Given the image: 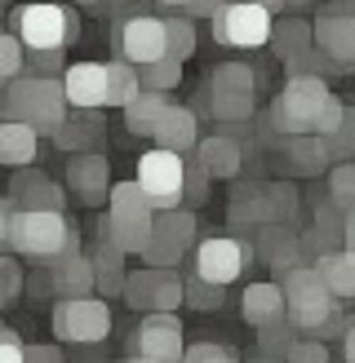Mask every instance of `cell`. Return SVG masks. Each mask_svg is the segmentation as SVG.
I'll return each instance as SVG.
<instances>
[{
	"instance_id": "cell-60",
	"label": "cell",
	"mask_w": 355,
	"mask_h": 363,
	"mask_svg": "<svg viewBox=\"0 0 355 363\" xmlns=\"http://www.w3.org/2000/svg\"><path fill=\"white\" fill-rule=\"evenodd\" d=\"M302 5H311V0H284V9H302Z\"/></svg>"
},
{
	"instance_id": "cell-5",
	"label": "cell",
	"mask_w": 355,
	"mask_h": 363,
	"mask_svg": "<svg viewBox=\"0 0 355 363\" xmlns=\"http://www.w3.org/2000/svg\"><path fill=\"white\" fill-rule=\"evenodd\" d=\"M13 35L23 40L27 53H45V49H67L80 35V23H76L71 9L36 0V5L13 9Z\"/></svg>"
},
{
	"instance_id": "cell-13",
	"label": "cell",
	"mask_w": 355,
	"mask_h": 363,
	"mask_svg": "<svg viewBox=\"0 0 355 363\" xmlns=\"http://www.w3.org/2000/svg\"><path fill=\"white\" fill-rule=\"evenodd\" d=\"M133 354L151 359V363H182V319L178 315H142V323L133 328Z\"/></svg>"
},
{
	"instance_id": "cell-25",
	"label": "cell",
	"mask_w": 355,
	"mask_h": 363,
	"mask_svg": "<svg viewBox=\"0 0 355 363\" xmlns=\"http://www.w3.org/2000/svg\"><path fill=\"white\" fill-rule=\"evenodd\" d=\"M240 315L253 328H266V323L284 319V288L280 284H248L240 293Z\"/></svg>"
},
{
	"instance_id": "cell-30",
	"label": "cell",
	"mask_w": 355,
	"mask_h": 363,
	"mask_svg": "<svg viewBox=\"0 0 355 363\" xmlns=\"http://www.w3.org/2000/svg\"><path fill=\"white\" fill-rule=\"evenodd\" d=\"M284 155H289V164L297 173H324L333 164V151H329V142L324 138H315V133H302V138H289V147H284Z\"/></svg>"
},
{
	"instance_id": "cell-1",
	"label": "cell",
	"mask_w": 355,
	"mask_h": 363,
	"mask_svg": "<svg viewBox=\"0 0 355 363\" xmlns=\"http://www.w3.org/2000/svg\"><path fill=\"white\" fill-rule=\"evenodd\" d=\"M280 288H284V319L297 328V337H311V341L342 337L346 328L342 301L324 288L315 266H297L289 275H280Z\"/></svg>"
},
{
	"instance_id": "cell-37",
	"label": "cell",
	"mask_w": 355,
	"mask_h": 363,
	"mask_svg": "<svg viewBox=\"0 0 355 363\" xmlns=\"http://www.w3.org/2000/svg\"><path fill=\"white\" fill-rule=\"evenodd\" d=\"M266 191V208H271V222H284V226H293L297 222V186H289V182H271V186H262Z\"/></svg>"
},
{
	"instance_id": "cell-54",
	"label": "cell",
	"mask_w": 355,
	"mask_h": 363,
	"mask_svg": "<svg viewBox=\"0 0 355 363\" xmlns=\"http://www.w3.org/2000/svg\"><path fill=\"white\" fill-rule=\"evenodd\" d=\"M342 354L346 363H355V319H346V328H342Z\"/></svg>"
},
{
	"instance_id": "cell-17",
	"label": "cell",
	"mask_w": 355,
	"mask_h": 363,
	"mask_svg": "<svg viewBox=\"0 0 355 363\" xmlns=\"http://www.w3.org/2000/svg\"><path fill=\"white\" fill-rule=\"evenodd\" d=\"M62 94L67 106H76V111L106 106V62H71L62 71Z\"/></svg>"
},
{
	"instance_id": "cell-8",
	"label": "cell",
	"mask_w": 355,
	"mask_h": 363,
	"mask_svg": "<svg viewBox=\"0 0 355 363\" xmlns=\"http://www.w3.org/2000/svg\"><path fill=\"white\" fill-rule=\"evenodd\" d=\"M271 27H275L271 9L248 5V0H226V5L213 13V35H218L226 49H244V53L271 45Z\"/></svg>"
},
{
	"instance_id": "cell-12",
	"label": "cell",
	"mask_w": 355,
	"mask_h": 363,
	"mask_svg": "<svg viewBox=\"0 0 355 363\" xmlns=\"http://www.w3.org/2000/svg\"><path fill=\"white\" fill-rule=\"evenodd\" d=\"M116 53H120V62H129V67H147V62L169 58V49H165V18H155V13L120 18V23H116Z\"/></svg>"
},
{
	"instance_id": "cell-7",
	"label": "cell",
	"mask_w": 355,
	"mask_h": 363,
	"mask_svg": "<svg viewBox=\"0 0 355 363\" xmlns=\"http://www.w3.org/2000/svg\"><path fill=\"white\" fill-rule=\"evenodd\" d=\"M195 213L191 208H160L151 222V244L142 248V266L155 270H178V262L191 252L195 244Z\"/></svg>"
},
{
	"instance_id": "cell-19",
	"label": "cell",
	"mask_w": 355,
	"mask_h": 363,
	"mask_svg": "<svg viewBox=\"0 0 355 363\" xmlns=\"http://www.w3.org/2000/svg\"><path fill=\"white\" fill-rule=\"evenodd\" d=\"M226 222L240 240H253V235L271 222V208H266V191L253 186V182H240L231 191V204H226Z\"/></svg>"
},
{
	"instance_id": "cell-41",
	"label": "cell",
	"mask_w": 355,
	"mask_h": 363,
	"mask_svg": "<svg viewBox=\"0 0 355 363\" xmlns=\"http://www.w3.org/2000/svg\"><path fill=\"white\" fill-rule=\"evenodd\" d=\"M27 71V49L13 31H0V84H9L13 76Z\"/></svg>"
},
{
	"instance_id": "cell-40",
	"label": "cell",
	"mask_w": 355,
	"mask_h": 363,
	"mask_svg": "<svg viewBox=\"0 0 355 363\" xmlns=\"http://www.w3.org/2000/svg\"><path fill=\"white\" fill-rule=\"evenodd\" d=\"M182 297H187V306H191V311H218V306L226 301V293H222V288H218V284H204L200 275H195V270H191V275L182 279Z\"/></svg>"
},
{
	"instance_id": "cell-23",
	"label": "cell",
	"mask_w": 355,
	"mask_h": 363,
	"mask_svg": "<svg viewBox=\"0 0 355 363\" xmlns=\"http://www.w3.org/2000/svg\"><path fill=\"white\" fill-rule=\"evenodd\" d=\"M151 222L155 213H124V217H106L102 222V240L120 248L124 257H142V248L151 244Z\"/></svg>"
},
{
	"instance_id": "cell-2",
	"label": "cell",
	"mask_w": 355,
	"mask_h": 363,
	"mask_svg": "<svg viewBox=\"0 0 355 363\" xmlns=\"http://www.w3.org/2000/svg\"><path fill=\"white\" fill-rule=\"evenodd\" d=\"M0 111L5 120H23L31 124L40 138H53L67 124V94H62V76H40V71H23L5 84L0 94Z\"/></svg>"
},
{
	"instance_id": "cell-45",
	"label": "cell",
	"mask_w": 355,
	"mask_h": 363,
	"mask_svg": "<svg viewBox=\"0 0 355 363\" xmlns=\"http://www.w3.org/2000/svg\"><path fill=\"white\" fill-rule=\"evenodd\" d=\"M182 363H240V354L231 346H218V341H195L182 350Z\"/></svg>"
},
{
	"instance_id": "cell-61",
	"label": "cell",
	"mask_w": 355,
	"mask_h": 363,
	"mask_svg": "<svg viewBox=\"0 0 355 363\" xmlns=\"http://www.w3.org/2000/svg\"><path fill=\"white\" fill-rule=\"evenodd\" d=\"M76 5H106V0H76Z\"/></svg>"
},
{
	"instance_id": "cell-47",
	"label": "cell",
	"mask_w": 355,
	"mask_h": 363,
	"mask_svg": "<svg viewBox=\"0 0 355 363\" xmlns=\"http://www.w3.org/2000/svg\"><path fill=\"white\" fill-rule=\"evenodd\" d=\"M284 363H329V350H324V341L297 337V341H293V350L284 354Z\"/></svg>"
},
{
	"instance_id": "cell-56",
	"label": "cell",
	"mask_w": 355,
	"mask_h": 363,
	"mask_svg": "<svg viewBox=\"0 0 355 363\" xmlns=\"http://www.w3.org/2000/svg\"><path fill=\"white\" fill-rule=\"evenodd\" d=\"M324 13H355V0H329Z\"/></svg>"
},
{
	"instance_id": "cell-53",
	"label": "cell",
	"mask_w": 355,
	"mask_h": 363,
	"mask_svg": "<svg viewBox=\"0 0 355 363\" xmlns=\"http://www.w3.org/2000/svg\"><path fill=\"white\" fill-rule=\"evenodd\" d=\"M27 363H62L58 346H27Z\"/></svg>"
},
{
	"instance_id": "cell-49",
	"label": "cell",
	"mask_w": 355,
	"mask_h": 363,
	"mask_svg": "<svg viewBox=\"0 0 355 363\" xmlns=\"http://www.w3.org/2000/svg\"><path fill=\"white\" fill-rule=\"evenodd\" d=\"M27 71H40V76H62V49H45V53H27Z\"/></svg>"
},
{
	"instance_id": "cell-21",
	"label": "cell",
	"mask_w": 355,
	"mask_h": 363,
	"mask_svg": "<svg viewBox=\"0 0 355 363\" xmlns=\"http://www.w3.org/2000/svg\"><path fill=\"white\" fill-rule=\"evenodd\" d=\"M151 142L160 151H173V155H187V151H195V142H200V120H195V111L191 106H165V116H160V124H155V133H151Z\"/></svg>"
},
{
	"instance_id": "cell-36",
	"label": "cell",
	"mask_w": 355,
	"mask_h": 363,
	"mask_svg": "<svg viewBox=\"0 0 355 363\" xmlns=\"http://www.w3.org/2000/svg\"><path fill=\"white\" fill-rule=\"evenodd\" d=\"M106 213L124 217V213H155V208H151V199L142 195V186L129 177V182H116L111 186V195H106Z\"/></svg>"
},
{
	"instance_id": "cell-26",
	"label": "cell",
	"mask_w": 355,
	"mask_h": 363,
	"mask_svg": "<svg viewBox=\"0 0 355 363\" xmlns=\"http://www.w3.org/2000/svg\"><path fill=\"white\" fill-rule=\"evenodd\" d=\"M315 275L324 279V288L337 297V301H355V252L337 248V252H324V257H315Z\"/></svg>"
},
{
	"instance_id": "cell-63",
	"label": "cell",
	"mask_w": 355,
	"mask_h": 363,
	"mask_svg": "<svg viewBox=\"0 0 355 363\" xmlns=\"http://www.w3.org/2000/svg\"><path fill=\"white\" fill-rule=\"evenodd\" d=\"M0 5H9V0H0Z\"/></svg>"
},
{
	"instance_id": "cell-33",
	"label": "cell",
	"mask_w": 355,
	"mask_h": 363,
	"mask_svg": "<svg viewBox=\"0 0 355 363\" xmlns=\"http://www.w3.org/2000/svg\"><path fill=\"white\" fill-rule=\"evenodd\" d=\"M209 111L218 116L222 124H244L253 116V94H222V89H204Z\"/></svg>"
},
{
	"instance_id": "cell-15",
	"label": "cell",
	"mask_w": 355,
	"mask_h": 363,
	"mask_svg": "<svg viewBox=\"0 0 355 363\" xmlns=\"http://www.w3.org/2000/svg\"><path fill=\"white\" fill-rule=\"evenodd\" d=\"M67 186L80 204H106L116 177H111V160L102 151H80L67 160Z\"/></svg>"
},
{
	"instance_id": "cell-62",
	"label": "cell",
	"mask_w": 355,
	"mask_h": 363,
	"mask_svg": "<svg viewBox=\"0 0 355 363\" xmlns=\"http://www.w3.org/2000/svg\"><path fill=\"white\" fill-rule=\"evenodd\" d=\"M124 363H151V359H138V354H133V359H124Z\"/></svg>"
},
{
	"instance_id": "cell-43",
	"label": "cell",
	"mask_w": 355,
	"mask_h": 363,
	"mask_svg": "<svg viewBox=\"0 0 355 363\" xmlns=\"http://www.w3.org/2000/svg\"><path fill=\"white\" fill-rule=\"evenodd\" d=\"M18 297H23V266L0 252V311H9Z\"/></svg>"
},
{
	"instance_id": "cell-50",
	"label": "cell",
	"mask_w": 355,
	"mask_h": 363,
	"mask_svg": "<svg viewBox=\"0 0 355 363\" xmlns=\"http://www.w3.org/2000/svg\"><path fill=\"white\" fill-rule=\"evenodd\" d=\"M0 363H27V346L18 341L13 328H5V323H0Z\"/></svg>"
},
{
	"instance_id": "cell-24",
	"label": "cell",
	"mask_w": 355,
	"mask_h": 363,
	"mask_svg": "<svg viewBox=\"0 0 355 363\" xmlns=\"http://www.w3.org/2000/svg\"><path fill=\"white\" fill-rule=\"evenodd\" d=\"M36 155H40V133L23 120H0V164L31 169Z\"/></svg>"
},
{
	"instance_id": "cell-35",
	"label": "cell",
	"mask_w": 355,
	"mask_h": 363,
	"mask_svg": "<svg viewBox=\"0 0 355 363\" xmlns=\"http://www.w3.org/2000/svg\"><path fill=\"white\" fill-rule=\"evenodd\" d=\"M329 204L342 217L355 213V160H342L329 169Z\"/></svg>"
},
{
	"instance_id": "cell-59",
	"label": "cell",
	"mask_w": 355,
	"mask_h": 363,
	"mask_svg": "<svg viewBox=\"0 0 355 363\" xmlns=\"http://www.w3.org/2000/svg\"><path fill=\"white\" fill-rule=\"evenodd\" d=\"M155 5H169V9H187V0H155Z\"/></svg>"
},
{
	"instance_id": "cell-10",
	"label": "cell",
	"mask_w": 355,
	"mask_h": 363,
	"mask_svg": "<svg viewBox=\"0 0 355 363\" xmlns=\"http://www.w3.org/2000/svg\"><path fill=\"white\" fill-rule=\"evenodd\" d=\"M244 262H253V244L236 240V235H209V240H200L191 252V270L204 284H218V288L236 284L244 275Z\"/></svg>"
},
{
	"instance_id": "cell-48",
	"label": "cell",
	"mask_w": 355,
	"mask_h": 363,
	"mask_svg": "<svg viewBox=\"0 0 355 363\" xmlns=\"http://www.w3.org/2000/svg\"><path fill=\"white\" fill-rule=\"evenodd\" d=\"M204 195H209V177L200 173V164H195V160H187V182H182V204H200Z\"/></svg>"
},
{
	"instance_id": "cell-20",
	"label": "cell",
	"mask_w": 355,
	"mask_h": 363,
	"mask_svg": "<svg viewBox=\"0 0 355 363\" xmlns=\"http://www.w3.org/2000/svg\"><path fill=\"white\" fill-rule=\"evenodd\" d=\"M195 164H200V173L213 182V177H240L244 169V142L226 138V133H209L195 142Z\"/></svg>"
},
{
	"instance_id": "cell-46",
	"label": "cell",
	"mask_w": 355,
	"mask_h": 363,
	"mask_svg": "<svg viewBox=\"0 0 355 363\" xmlns=\"http://www.w3.org/2000/svg\"><path fill=\"white\" fill-rule=\"evenodd\" d=\"M342 111H346V102L329 94L324 102H320V111H315V138H333L337 133V124H342Z\"/></svg>"
},
{
	"instance_id": "cell-52",
	"label": "cell",
	"mask_w": 355,
	"mask_h": 363,
	"mask_svg": "<svg viewBox=\"0 0 355 363\" xmlns=\"http://www.w3.org/2000/svg\"><path fill=\"white\" fill-rule=\"evenodd\" d=\"M9 226H13V199H0V252L9 248Z\"/></svg>"
},
{
	"instance_id": "cell-4",
	"label": "cell",
	"mask_w": 355,
	"mask_h": 363,
	"mask_svg": "<svg viewBox=\"0 0 355 363\" xmlns=\"http://www.w3.org/2000/svg\"><path fill=\"white\" fill-rule=\"evenodd\" d=\"M333 94L324 76H289V84L271 98V111H266V124L284 138H302L315 133V111L320 102Z\"/></svg>"
},
{
	"instance_id": "cell-3",
	"label": "cell",
	"mask_w": 355,
	"mask_h": 363,
	"mask_svg": "<svg viewBox=\"0 0 355 363\" xmlns=\"http://www.w3.org/2000/svg\"><path fill=\"white\" fill-rule=\"evenodd\" d=\"M9 248L18 257L31 262H58L67 252H80V230L67 222V213H23L13 208V226H9Z\"/></svg>"
},
{
	"instance_id": "cell-39",
	"label": "cell",
	"mask_w": 355,
	"mask_h": 363,
	"mask_svg": "<svg viewBox=\"0 0 355 363\" xmlns=\"http://www.w3.org/2000/svg\"><path fill=\"white\" fill-rule=\"evenodd\" d=\"M293 341H297V328L289 319H275V323H266V328H258V354H275L284 359L293 350Z\"/></svg>"
},
{
	"instance_id": "cell-38",
	"label": "cell",
	"mask_w": 355,
	"mask_h": 363,
	"mask_svg": "<svg viewBox=\"0 0 355 363\" xmlns=\"http://www.w3.org/2000/svg\"><path fill=\"white\" fill-rule=\"evenodd\" d=\"M138 80H142V89H151V94H169V89H178V80H182V62H173V58L147 62V67H138Z\"/></svg>"
},
{
	"instance_id": "cell-34",
	"label": "cell",
	"mask_w": 355,
	"mask_h": 363,
	"mask_svg": "<svg viewBox=\"0 0 355 363\" xmlns=\"http://www.w3.org/2000/svg\"><path fill=\"white\" fill-rule=\"evenodd\" d=\"M165 49H169L173 62H187L195 53V23L187 13H169L165 18Z\"/></svg>"
},
{
	"instance_id": "cell-42",
	"label": "cell",
	"mask_w": 355,
	"mask_h": 363,
	"mask_svg": "<svg viewBox=\"0 0 355 363\" xmlns=\"http://www.w3.org/2000/svg\"><path fill=\"white\" fill-rule=\"evenodd\" d=\"M94 133H98L94 124H80L76 116H67V124H62L58 133H53V142H58L62 151H76V155H80V151H89V142H94Z\"/></svg>"
},
{
	"instance_id": "cell-28",
	"label": "cell",
	"mask_w": 355,
	"mask_h": 363,
	"mask_svg": "<svg viewBox=\"0 0 355 363\" xmlns=\"http://www.w3.org/2000/svg\"><path fill=\"white\" fill-rule=\"evenodd\" d=\"M271 49L280 53V62H293L302 53H311L315 49V23H307V18H284V23H275Z\"/></svg>"
},
{
	"instance_id": "cell-9",
	"label": "cell",
	"mask_w": 355,
	"mask_h": 363,
	"mask_svg": "<svg viewBox=\"0 0 355 363\" xmlns=\"http://www.w3.org/2000/svg\"><path fill=\"white\" fill-rule=\"evenodd\" d=\"M133 182L142 186V195L151 199V208H182V182H187V155L173 151H142Z\"/></svg>"
},
{
	"instance_id": "cell-6",
	"label": "cell",
	"mask_w": 355,
	"mask_h": 363,
	"mask_svg": "<svg viewBox=\"0 0 355 363\" xmlns=\"http://www.w3.org/2000/svg\"><path fill=\"white\" fill-rule=\"evenodd\" d=\"M53 337L71 346H98L111 337V306L102 297H62L53 306Z\"/></svg>"
},
{
	"instance_id": "cell-29",
	"label": "cell",
	"mask_w": 355,
	"mask_h": 363,
	"mask_svg": "<svg viewBox=\"0 0 355 363\" xmlns=\"http://www.w3.org/2000/svg\"><path fill=\"white\" fill-rule=\"evenodd\" d=\"M165 106H169L165 94H151V89H142V94H138L129 106H124V129L138 133V138H151L155 124H160V116H165Z\"/></svg>"
},
{
	"instance_id": "cell-55",
	"label": "cell",
	"mask_w": 355,
	"mask_h": 363,
	"mask_svg": "<svg viewBox=\"0 0 355 363\" xmlns=\"http://www.w3.org/2000/svg\"><path fill=\"white\" fill-rule=\"evenodd\" d=\"M342 248L355 252V213H346V222H342Z\"/></svg>"
},
{
	"instance_id": "cell-32",
	"label": "cell",
	"mask_w": 355,
	"mask_h": 363,
	"mask_svg": "<svg viewBox=\"0 0 355 363\" xmlns=\"http://www.w3.org/2000/svg\"><path fill=\"white\" fill-rule=\"evenodd\" d=\"M142 94V80H138V67H129V62H106V106H129L133 98Z\"/></svg>"
},
{
	"instance_id": "cell-18",
	"label": "cell",
	"mask_w": 355,
	"mask_h": 363,
	"mask_svg": "<svg viewBox=\"0 0 355 363\" xmlns=\"http://www.w3.org/2000/svg\"><path fill=\"white\" fill-rule=\"evenodd\" d=\"M315 49L333 67H355V13H320L315 18Z\"/></svg>"
},
{
	"instance_id": "cell-44",
	"label": "cell",
	"mask_w": 355,
	"mask_h": 363,
	"mask_svg": "<svg viewBox=\"0 0 355 363\" xmlns=\"http://www.w3.org/2000/svg\"><path fill=\"white\" fill-rule=\"evenodd\" d=\"M324 142H329V151H333L337 164L355 155V106H346V111H342V124H337V133L324 138Z\"/></svg>"
},
{
	"instance_id": "cell-27",
	"label": "cell",
	"mask_w": 355,
	"mask_h": 363,
	"mask_svg": "<svg viewBox=\"0 0 355 363\" xmlns=\"http://www.w3.org/2000/svg\"><path fill=\"white\" fill-rule=\"evenodd\" d=\"M124 279H129V270H124V252L102 240V244L94 248V293H98L102 301L124 297Z\"/></svg>"
},
{
	"instance_id": "cell-51",
	"label": "cell",
	"mask_w": 355,
	"mask_h": 363,
	"mask_svg": "<svg viewBox=\"0 0 355 363\" xmlns=\"http://www.w3.org/2000/svg\"><path fill=\"white\" fill-rule=\"evenodd\" d=\"M226 5V0H187V18H191V23H195V18H209V23H213V13H218Z\"/></svg>"
},
{
	"instance_id": "cell-31",
	"label": "cell",
	"mask_w": 355,
	"mask_h": 363,
	"mask_svg": "<svg viewBox=\"0 0 355 363\" xmlns=\"http://www.w3.org/2000/svg\"><path fill=\"white\" fill-rule=\"evenodd\" d=\"M204 89H222V94H253V89H258V71L244 67V62H218V67H209Z\"/></svg>"
},
{
	"instance_id": "cell-11",
	"label": "cell",
	"mask_w": 355,
	"mask_h": 363,
	"mask_svg": "<svg viewBox=\"0 0 355 363\" xmlns=\"http://www.w3.org/2000/svg\"><path fill=\"white\" fill-rule=\"evenodd\" d=\"M124 306H133L142 315H178V306H187L178 270H155V266L129 270V279H124Z\"/></svg>"
},
{
	"instance_id": "cell-57",
	"label": "cell",
	"mask_w": 355,
	"mask_h": 363,
	"mask_svg": "<svg viewBox=\"0 0 355 363\" xmlns=\"http://www.w3.org/2000/svg\"><path fill=\"white\" fill-rule=\"evenodd\" d=\"M248 5H262V9H284V0H248Z\"/></svg>"
},
{
	"instance_id": "cell-58",
	"label": "cell",
	"mask_w": 355,
	"mask_h": 363,
	"mask_svg": "<svg viewBox=\"0 0 355 363\" xmlns=\"http://www.w3.org/2000/svg\"><path fill=\"white\" fill-rule=\"evenodd\" d=\"M248 363H284V359H275V354H253Z\"/></svg>"
},
{
	"instance_id": "cell-16",
	"label": "cell",
	"mask_w": 355,
	"mask_h": 363,
	"mask_svg": "<svg viewBox=\"0 0 355 363\" xmlns=\"http://www.w3.org/2000/svg\"><path fill=\"white\" fill-rule=\"evenodd\" d=\"M9 199H13V208H23V213H62L67 208L62 186L40 169H13Z\"/></svg>"
},
{
	"instance_id": "cell-22",
	"label": "cell",
	"mask_w": 355,
	"mask_h": 363,
	"mask_svg": "<svg viewBox=\"0 0 355 363\" xmlns=\"http://www.w3.org/2000/svg\"><path fill=\"white\" fill-rule=\"evenodd\" d=\"M49 288L62 297H94V257L84 252H67V257L49 262Z\"/></svg>"
},
{
	"instance_id": "cell-14",
	"label": "cell",
	"mask_w": 355,
	"mask_h": 363,
	"mask_svg": "<svg viewBox=\"0 0 355 363\" xmlns=\"http://www.w3.org/2000/svg\"><path fill=\"white\" fill-rule=\"evenodd\" d=\"M248 244H253V257H262L275 275H289V270H297V266H311L307 248H302V240H297V230L284 226V222H266Z\"/></svg>"
}]
</instances>
